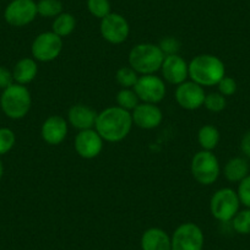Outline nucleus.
Here are the masks:
<instances>
[{"label":"nucleus","mask_w":250,"mask_h":250,"mask_svg":"<svg viewBox=\"0 0 250 250\" xmlns=\"http://www.w3.org/2000/svg\"><path fill=\"white\" fill-rule=\"evenodd\" d=\"M133 124L131 113L114 105L98 113L95 129L104 141L119 143L129 135Z\"/></svg>","instance_id":"f257e3e1"},{"label":"nucleus","mask_w":250,"mask_h":250,"mask_svg":"<svg viewBox=\"0 0 250 250\" xmlns=\"http://www.w3.org/2000/svg\"><path fill=\"white\" fill-rule=\"evenodd\" d=\"M226 76V68L220 58L200 54L189 62V78L200 86H215Z\"/></svg>","instance_id":"f03ea898"},{"label":"nucleus","mask_w":250,"mask_h":250,"mask_svg":"<svg viewBox=\"0 0 250 250\" xmlns=\"http://www.w3.org/2000/svg\"><path fill=\"white\" fill-rule=\"evenodd\" d=\"M166 55L152 43L136 44L129 53V65L141 75H151L161 70Z\"/></svg>","instance_id":"7ed1b4c3"},{"label":"nucleus","mask_w":250,"mask_h":250,"mask_svg":"<svg viewBox=\"0 0 250 250\" xmlns=\"http://www.w3.org/2000/svg\"><path fill=\"white\" fill-rule=\"evenodd\" d=\"M32 98L27 87L19 83H13L3 90L0 97V107L4 114L14 120L22 119L30 112Z\"/></svg>","instance_id":"20e7f679"},{"label":"nucleus","mask_w":250,"mask_h":250,"mask_svg":"<svg viewBox=\"0 0 250 250\" xmlns=\"http://www.w3.org/2000/svg\"><path fill=\"white\" fill-rule=\"evenodd\" d=\"M240 201L237 191L223 188L216 191L210 201L211 215L221 222H229L239 211Z\"/></svg>","instance_id":"39448f33"},{"label":"nucleus","mask_w":250,"mask_h":250,"mask_svg":"<svg viewBox=\"0 0 250 250\" xmlns=\"http://www.w3.org/2000/svg\"><path fill=\"white\" fill-rule=\"evenodd\" d=\"M191 174L193 178L203 185H211L220 175V162L211 151L201 150L194 155L191 160Z\"/></svg>","instance_id":"423d86ee"},{"label":"nucleus","mask_w":250,"mask_h":250,"mask_svg":"<svg viewBox=\"0 0 250 250\" xmlns=\"http://www.w3.org/2000/svg\"><path fill=\"white\" fill-rule=\"evenodd\" d=\"M204 240L201 228L191 222L180 225L170 237L172 250H203Z\"/></svg>","instance_id":"0eeeda50"},{"label":"nucleus","mask_w":250,"mask_h":250,"mask_svg":"<svg viewBox=\"0 0 250 250\" xmlns=\"http://www.w3.org/2000/svg\"><path fill=\"white\" fill-rule=\"evenodd\" d=\"M62 49V40L53 31L38 35L32 42L31 52L35 60L42 62L57 59Z\"/></svg>","instance_id":"6e6552de"},{"label":"nucleus","mask_w":250,"mask_h":250,"mask_svg":"<svg viewBox=\"0 0 250 250\" xmlns=\"http://www.w3.org/2000/svg\"><path fill=\"white\" fill-rule=\"evenodd\" d=\"M37 15V3L35 0H13L4 10V19L14 27L27 26Z\"/></svg>","instance_id":"1a4fd4ad"},{"label":"nucleus","mask_w":250,"mask_h":250,"mask_svg":"<svg viewBox=\"0 0 250 250\" xmlns=\"http://www.w3.org/2000/svg\"><path fill=\"white\" fill-rule=\"evenodd\" d=\"M138 95L139 100L144 103L157 104L165 98L166 85L163 79L158 78L155 74L139 76V80L133 88Z\"/></svg>","instance_id":"9d476101"},{"label":"nucleus","mask_w":250,"mask_h":250,"mask_svg":"<svg viewBox=\"0 0 250 250\" xmlns=\"http://www.w3.org/2000/svg\"><path fill=\"white\" fill-rule=\"evenodd\" d=\"M101 35L107 42L112 44H120L128 38L130 27L129 22L123 15L117 13H110L101 20Z\"/></svg>","instance_id":"9b49d317"},{"label":"nucleus","mask_w":250,"mask_h":250,"mask_svg":"<svg viewBox=\"0 0 250 250\" xmlns=\"http://www.w3.org/2000/svg\"><path fill=\"white\" fill-rule=\"evenodd\" d=\"M205 97L206 93L203 86L194 81H185L178 85L175 90V100L178 104L187 110H195L203 107Z\"/></svg>","instance_id":"f8f14e48"},{"label":"nucleus","mask_w":250,"mask_h":250,"mask_svg":"<svg viewBox=\"0 0 250 250\" xmlns=\"http://www.w3.org/2000/svg\"><path fill=\"white\" fill-rule=\"evenodd\" d=\"M103 141L104 140L101 138L96 129H87V130L79 131L74 141V146L80 157L85 160H92L97 157L102 151Z\"/></svg>","instance_id":"ddd939ff"},{"label":"nucleus","mask_w":250,"mask_h":250,"mask_svg":"<svg viewBox=\"0 0 250 250\" xmlns=\"http://www.w3.org/2000/svg\"><path fill=\"white\" fill-rule=\"evenodd\" d=\"M162 76L168 83L180 85L189 78V64L180 55H166L161 66Z\"/></svg>","instance_id":"4468645a"},{"label":"nucleus","mask_w":250,"mask_h":250,"mask_svg":"<svg viewBox=\"0 0 250 250\" xmlns=\"http://www.w3.org/2000/svg\"><path fill=\"white\" fill-rule=\"evenodd\" d=\"M133 123L138 128L144 130H151L157 128L162 123V110L152 103H139L138 107L131 112Z\"/></svg>","instance_id":"2eb2a0df"},{"label":"nucleus","mask_w":250,"mask_h":250,"mask_svg":"<svg viewBox=\"0 0 250 250\" xmlns=\"http://www.w3.org/2000/svg\"><path fill=\"white\" fill-rule=\"evenodd\" d=\"M41 135L48 145H59L68 135V122L60 115H52L43 123Z\"/></svg>","instance_id":"dca6fc26"},{"label":"nucleus","mask_w":250,"mask_h":250,"mask_svg":"<svg viewBox=\"0 0 250 250\" xmlns=\"http://www.w3.org/2000/svg\"><path fill=\"white\" fill-rule=\"evenodd\" d=\"M98 113L85 104H75L69 109L68 122L73 128L79 131L93 129L96 125Z\"/></svg>","instance_id":"f3484780"},{"label":"nucleus","mask_w":250,"mask_h":250,"mask_svg":"<svg viewBox=\"0 0 250 250\" xmlns=\"http://www.w3.org/2000/svg\"><path fill=\"white\" fill-rule=\"evenodd\" d=\"M143 250H172L170 237L161 228H148L141 237Z\"/></svg>","instance_id":"a211bd4d"},{"label":"nucleus","mask_w":250,"mask_h":250,"mask_svg":"<svg viewBox=\"0 0 250 250\" xmlns=\"http://www.w3.org/2000/svg\"><path fill=\"white\" fill-rule=\"evenodd\" d=\"M37 73L38 66L36 60L33 58H23V59L19 60L14 66V80L19 85L25 86L35 80Z\"/></svg>","instance_id":"6ab92c4d"},{"label":"nucleus","mask_w":250,"mask_h":250,"mask_svg":"<svg viewBox=\"0 0 250 250\" xmlns=\"http://www.w3.org/2000/svg\"><path fill=\"white\" fill-rule=\"evenodd\" d=\"M249 173V165L245 158L234 157L228 161L225 166V177L229 182L235 183L244 179Z\"/></svg>","instance_id":"aec40b11"},{"label":"nucleus","mask_w":250,"mask_h":250,"mask_svg":"<svg viewBox=\"0 0 250 250\" xmlns=\"http://www.w3.org/2000/svg\"><path fill=\"white\" fill-rule=\"evenodd\" d=\"M76 27V19L70 13H62L53 21L52 31L59 37H68Z\"/></svg>","instance_id":"412c9836"},{"label":"nucleus","mask_w":250,"mask_h":250,"mask_svg":"<svg viewBox=\"0 0 250 250\" xmlns=\"http://www.w3.org/2000/svg\"><path fill=\"white\" fill-rule=\"evenodd\" d=\"M198 141L203 150H215L220 143V131L213 125H204L198 133Z\"/></svg>","instance_id":"4be33fe9"},{"label":"nucleus","mask_w":250,"mask_h":250,"mask_svg":"<svg viewBox=\"0 0 250 250\" xmlns=\"http://www.w3.org/2000/svg\"><path fill=\"white\" fill-rule=\"evenodd\" d=\"M139 97L133 88H122L117 95V103L118 107L123 109L133 112L139 105Z\"/></svg>","instance_id":"5701e85b"},{"label":"nucleus","mask_w":250,"mask_h":250,"mask_svg":"<svg viewBox=\"0 0 250 250\" xmlns=\"http://www.w3.org/2000/svg\"><path fill=\"white\" fill-rule=\"evenodd\" d=\"M115 80L122 88H134L139 80V74L130 66H123L115 73Z\"/></svg>","instance_id":"b1692460"},{"label":"nucleus","mask_w":250,"mask_h":250,"mask_svg":"<svg viewBox=\"0 0 250 250\" xmlns=\"http://www.w3.org/2000/svg\"><path fill=\"white\" fill-rule=\"evenodd\" d=\"M38 15L43 18H57L62 13V4L60 0H40L37 3Z\"/></svg>","instance_id":"393cba45"},{"label":"nucleus","mask_w":250,"mask_h":250,"mask_svg":"<svg viewBox=\"0 0 250 250\" xmlns=\"http://www.w3.org/2000/svg\"><path fill=\"white\" fill-rule=\"evenodd\" d=\"M233 229L239 234H249L250 233V208L238 211L237 215L232 220Z\"/></svg>","instance_id":"a878e982"},{"label":"nucleus","mask_w":250,"mask_h":250,"mask_svg":"<svg viewBox=\"0 0 250 250\" xmlns=\"http://www.w3.org/2000/svg\"><path fill=\"white\" fill-rule=\"evenodd\" d=\"M87 9L91 15L101 20L112 13L109 0H87Z\"/></svg>","instance_id":"bb28decb"},{"label":"nucleus","mask_w":250,"mask_h":250,"mask_svg":"<svg viewBox=\"0 0 250 250\" xmlns=\"http://www.w3.org/2000/svg\"><path fill=\"white\" fill-rule=\"evenodd\" d=\"M204 105L208 110L213 113L222 112L227 105V101H226L225 96L221 95L220 92H212L206 95L205 101H204Z\"/></svg>","instance_id":"cd10ccee"},{"label":"nucleus","mask_w":250,"mask_h":250,"mask_svg":"<svg viewBox=\"0 0 250 250\" xmlns=\"http://www.w3.org/2000/svg\"><path fill=\"white\" fill-rule=\"evenodd\" d=\"M16 141L15 133L9 128H0V156L8 153Z\"/></svg>","instance_id":"c85d7f7f"},{"label":"nucleus","mask_w":250,"mask_h":250,"mask_svg":"<svg viewBox=\"0 0 250 250\" xmlns=\"http://www.w3.org/2000/svg\"><path fill=\"white\" fill-rule=\"evenodd\" d=\"M237 194L240 204H243L245 208H250V175H247L244 179L240 180Z\"/></svg>","instance_id":"c756f323"},{"label":"nucleus","mask_w":250,"mask_h":250,"mask_svg":"<svg viewBox=\"0 0 250 250\" xmlns=\"http://www.w3.org/2000/svg\"><path fill=\"white\" fill-rule=\"evenodd\" d=\"M218 86V92L221 93L225 97H229V96H233L235 92H237V83H235L234 79L228 78V76H225L220 83H217Z\"/></svg>","instance_id":"7c9ffc66"},{"label":"nucleus","mask_w":250,"mask_h":250,"mask_svg":"<svg viewBox=\"0 0 250 250\" xmlns=\"http://www.w3.org/2000/svg\"><path fill=\"white\" fill-rule=\"evenodd\" d=\"M158 47L161 48V50H162L165 55H173V54H178L180 48V43L177 38L167 37L165 38V40L161 41Z\"/></svg>","instance_id":"2f4dec72"},{"label":"nucleus","mask_w":250,"mask_h":250,"mask_svg":"<svg viewBox=\"0 0 250 250\" xmlns=\"http://www.w3.org/2000/svg\"><path fill=\"white\" fill-rule=\"evenodd\" d=\"M13 83H15L13 71H10L5 66H0V88L5 90Z\"/></svg>","instance_id":"473e14b6"},{"label":"nucleus","mask_w":250,"mask_h":250,"mask_svg":"<svg viewBox=\"0 0 250 250\" xmlns=\"http://www.w3.org/2000/svg\"><path fill=\"white\" fill-rule=\"evenodd\" d=\"M240 148L244 152V155H247L250 158V131L248 134H245L244 138L242 139V144H240Z\"/></svg>","instance_id":"72a5a7b5"},{"label":"nucleus","mask_w":250,"mask_h":250,"mask_svg":"<svg viewBox=\"0 0 250 250\" xmlns=\"http://www.w3.org/2000/svg\"><path fill=\"white\" fill-rule=\"evenodd\" d=\"M3 174H4V166H3V162L0 161V179L3 178Z\"/></svg>","instance_id":"f704fd0d"}]
</instances>
